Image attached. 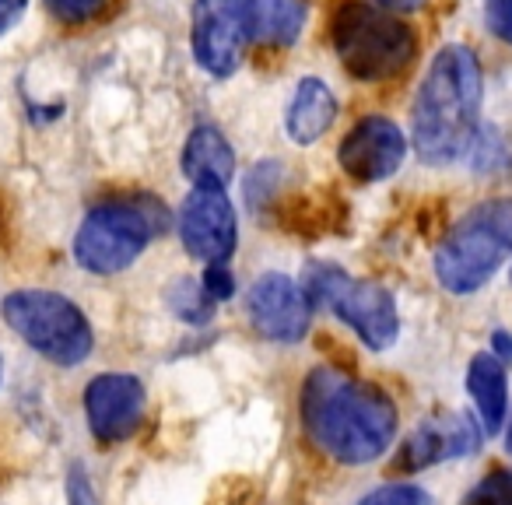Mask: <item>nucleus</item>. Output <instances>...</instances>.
Listing matches in <instances>:
<instances>
[{
  "label": "nucleus",
  "instance_id": "f257e3e1",
  "mask_svg": "<svg viewBox=\"0 0 512 505\" xmlns=\"http://www.w3.org/2000/svg\"><path fill=\"white\" fill-rule=\"evenodd\" d=\"M302 425L327 456L358 467L379 460L393 446L400 414L376 383L320 365L302 386Z\"/></svg>",
  "mask_w": 512,
  "mask_h": 505
},
{
  "label": "nucleus",
  "instance_id": "f03ea898",
  "mask_svg": "<svg viewBox=\"0 0 512 505\" xmlns=\"http://www.w3.org/2000/svg\"><path fill=\"white\" fill-rule=\"evenodd\" d=\"M481 64L474 50L442 46L421 78L411 113V141L425 165H449L474 148L481 116Z\"/></svg>",
  "mask_w": 512,
  "mask_h": 505
},
{
  "label": "nucleus",
  "instance_id": "7ed1b4c3",
  "mask_svg": "<svg viewBox=\"0 0 512 505\" xmlns=\"http://www.w3.org/2000/svg\"><path fill=\"white\" fill-rule=\"evenodd\" d=\"M512 253V197H495L460 214L435 249V278L446 292L474 295Z\"/></svg>",
  "mask_w": 512,
  "mask_h": 505
},
{
  "label": "nucleus",
  "instance_id": "20e7f679",
  "mask_svg": "<svg viewBox=\"0 0 512 505\" xmlns=\"http://www.w3.org/2000/svg\"><path fill=\"white\" fill-rule=\"evenodd\" d=\"M330 39L344 71L369 85L400 78L418 57V36L411 25L362 0H348L334 11Z\"/></svg>",
  "mask_w": 512,
  "mask_h": 505
},
{
  "label": "nucleus",
  "instance_id": "39448f33",
  "mask_svg": "<svg viewBox=\"0 0 512 505\" xmlns=\"http://www.w3.org/2000/svg\"><path fill=\"white\" fill-rule=\"evenodd\" d=\"M165 211L155 197H123L92 207L74 235V260L88 274H120L158 235Z\"/></svg>",
  "mask_w": 512,
  "mask_h": 505
},
{
  "label": "nucleus",
  "instance_id": "423d86ee",
  "mask_svg": "<svg viewBox=\"0 0 512 505\" xmlns=\"http://www.w3.org/2000/svg\"><path fill=\"white\" fill-rule=\"evenodd\" d=\"M0 313L32 351H39L46 362L60 365V369L81 365L95 348L88 316L60 292H43V288L11 292L0 302Z\"/></svg>",
  "mask_w": 512,
  "mask_h": 505
},
{
  "label": "nucleus",
  "instance_id": "0eeeda50",
  "mask_svg": "<svg viewBox=\"0 0 512 505\" xmlns=\"http://www.w3.org/2000/svg\"><path fill=\"white\" fill-rule=\"evenodd\" d=\"M302 288L313 299V306H327L341 323L355 330L362 344L372 351H386L397 344L400 334V313L393 295L376 281L348 278L334 264H309Z\"/></svg>",
  "mask_w": 512,
  "mask_h": 505
},
{
  "label": "nucleus",
  "instance_id": "6e6552de",
  "mask_svg": "<svg viewBox=\"0 0 512 505\" xmlns=\"http://www.w3.org/2000/svg\"><path fill=\"white\" fill-rule=\"evenodd\" d=\"M260 36L256 0H193V57L214 78H228Z\"/></svg>",
  "mask_w": 512,
  "mask_h": 505
},
{
  "label": "nucleus",
  "instance_id": "1a4fd4ad",
  "mask_svg": "<svg viewBox=\"0 0 512 505\" xmlns=\"http://www.w3.org/2000/svg\"><path fill=\"white\" fill-rule=\"evenodd\" d=\"M246 309H249V320H253V330L264 341L299 344L309 334V327H313L316 306L299 281H292L288 274L267 271L249 288Z\"/></svg>",
  "mask_w": 512,
  "mask_h": 505
},
{
  "label": "nucleus",
  "instance_id": "9d476101",
  "mask_svg": "<svg viewBox=\"0 0 512 505\" xmlns=\"http://www.w3.org/2000/svg\"><path fill=\"white\" fill-rule=\"evenodd\" d=\"M179 239L186 253L204 264H228L239 246V221L225 190L193 186V193L179 207Z\"/></svg>",
  "mask_w": 512,
  "mask_h": 505
},
{
  "label": "nucleus",
  "instance_id": "9b49d317",
  "mask_svg": "<svg viewBox=\"0 0 512 505\" xmlns=\"http://www.w3.org/2000/svg\"><path fill=\"white\" fill-rule=\"evenodd\" d=\"M484 428L467 411H435L414 428L393 460V474H418L456 456H470L481 446Z\"/></svg>",
  "mask_w": 512,
  "mask_h": 505
},
{
  "label": "nucleus",
  "instance_id": "f8f14e48",
  "mask_svg": "<svg viewBox=\"0 0 512 505\" xmlns=\"http://www.w3.org/2000/svg\"><path fill=\"white\" fill-rule=\"evenodd\" d=\"M407 137L386 116H365L344 134L337 148V162L358 183H383L404 165Z\"/></svg>",
  "mask_w": 512,
  "mask_h": 505
},
{
  "label": "nucleus",
  "instance_id": "ddd939ff",
  "mask_svg": "<svg viewBox=\"0 0 512 505\" xmlns=\"http://www.w3.org/2000/svg\"><path fill=\"white\" fill-rule=\"evenodd\" d=\"M148 393L137 376L127 372H102L85 386V414L88 428L99 442H123L137 432L144 418Z\"/></svg>",
  "mask_w": 512,
  "mask_h": 505
},
{
  "label": "nucleus",
  "instance_id": "4468645a",
  "mask_svg": "<svg viewBox=\"0 0 512 505\" xmlns=\"http://www.w3.org/2000/svg\"><path fill=\"white\" fill-rule=\"evenodd\" d=\"M183 172L193 186H207V190H225V186L232 183L235 151L218 127H197L186 137Z\"/></svg>",
  "mask_w": 512,
  "mask_h": 505
},
{
  "label": "nucleus",
  "instance_id": "2eb2a0df",
  "mask_svg": "<svg viewBox=\"0 0 512 505\" xmlns=\"http://www.w3.org/2000/svg\"><path fill=\"white\" fill-rule=\"evenodd\" d=\"M467 393L474 400L477 414H481L484 432H502L505 418H509V369H505V362H498L491 351H481V355L470 358Z\"/></svg>",
  "mask_w": 512,
  "mask_h": 505
},
{
  "label": "nucleus",
  "instance_id": "dca6fc26",
  "mask_svg": "<svg viewBox=\"0 0 512 505\" xmlns=\"http://www.w3.org/2000/svg\"><path fill=\"white\" fill-rule=\"evenodd\" d=\"M337 120V99L320 78H302L285 113V130L295 144H316Z\"/></svg>",
  "mask_w": 512,
  "mask_h": 505
},
{
  "label": "nucleus",
  "instance_id": "f3484780",
  "mask_svg": "<svg viewBox=\"0 0 512 505\" xmlns=\"http://www.w3.org/2000/svg\"><path fill=\"white\" fill-rule=\"evenodd\" d=\"M260 4V32L271 43H295L306 22V0H256Z\"/></svg>",
  "mask_w": 512,
  "mask_h": 505
},
{
  "label": "nucleus",
  "instance_id": "a211bd4d",
  "mask_svg": "<svg viewBox=\"0 0 512 505\" xmlns=\"http://www.w3.org/2000/svg\"><path fill=\"white\" fill-rule=\"evenodd\" d=\"M165 306L172 309V316L186 323H211L214 302L207 299V292L200 288V281L193 278H176L165 288Z\"/></svg>",
  "mask_w": 512,
  "mask_h": 505
},
{
  "label": "nucleus",
  "instance_id": "6ab92c4d",
  "mask_svg": "<svg viewBox=\"0 0 512 505\" xmlns=\"http://www.w3.org/2000/svg\"><path fill=\"white\" fill-rule=\"evenodd\" d=\"M358 505H432V495H428L421 484L411 481H390L372 488L369 495L358 498Z\"/></svg>",
  "mask_w": 512,
  "mask_h": 505
},
{
  "label": "nucleus",
  "instance_id": "aec40b11",
  "mask_svg": "<svg viewBox=\"0 0 512 505\" xmlns=\"http://www.w3.org/2000/svg\"><path fill=\"white\" fill-rule=\"evenodd\" d=\"M463 505H512V470L495 467L470 488Z\"/></svg>",
  "mask_w": 512,
  "mask_h": 505
},
{
  "label": "nucleus",
  "instance_id": "412c9836",
  "mask_svg": "<svg viewBox=\"0 0 512 505\" xmlns=\"http://www.w3.org/2000/svg\"><path fill=\"white\" fill-rule=\"evenodd\" d=\"M46 8L64 25H85L106 8V0H46Z\"/></svg>",
  "mask_w": 512,
  "mask_h": 505
},
{
  "label": "nucleus",
  "instance_id": "4be33fe9",
  "mask_svg": "<svg viewBox=\"0 0 512 505\" xmlns=\"http://www.w3.org/2000/svg\"><path fill=\"white\" fill-rule=\"evenodd\" d=\"M200 288H204L207 299L218 306V302H228L235 295V278L228 274L225 264H207L204 278H200Z\"/></svg>",
  "mask_w": 512,
  "mask_h": 505
},
{
  "label": "nucleus",
  "instance_id": "5701e85b",
  "mask_svg": "<svg viewBox=\"0 0 512 505\" xmlns=\"http://www.w3.org/2000/svg\"><path fill=\"white\" fill-rule=\"evenodd\" d=\"M484 22L502 43L512 46V0H484Z\"/></svg>",
  "mask_w": 512,
  "mask_h": 505
},
{
  "label": "nucleus",
  "instance_id": "b1692460",
  "mask_svg": "<svg viewBox=\"0 0 512 505\" xmlns=\"http://www.w3.org/2000/svg\"><path fill=\"white\" fill-rule=\"evenodd\" d=\"M67 505H99L95 488H92V481H88L81 463H74L71 474H67Z\"/></svg>",
  "mask_w": 512,
  "mask_h": 505
},
{
  "label": "nucleus",
  "instance_id": "393cba45",
  "mask_svg": "<svg viewBox=\"0 0 512 505\" xmlns=\"http://www.w3.org/2000/svg\"><path fill=\"white\" fill-rule=\"evenodd\" d=\"M25 8H29V0H0V36L15 29V22L25 15Z\"/></svg>",
  "mask_w": 512,
  "mask_h": 505
},
{
  "label": "nucleus",
  "instance_id": "a878e982",
  "mask_svg": "<svg viewBox=\"0 0 512 505\" xmlns=\"http://www.w3.org/2000/svg\"><path fill=\"white\" fill-rule=\"evenodd\" d=\"M491 348H495L491 355H495L498 362H505V365L512 362V337L505 334V330H495V334H491Z\"/></svg>",
  "mask_w": 512,
  "mask_h": 505
},
{
  "label": "nucleus",
  "instance_id": "bb28decb",
  "mask_svg": "<svg viewBox=\"0 0 512 505\" xmlns=\"http://www.w3.org/2000/svg\"><path fill=\"white\" fill-rule=\"evenodd\" d=\"M425 0H376V8H390V11H418Z\"/></svg>",
  "mask_w": 512,
  "mask_h": 505
},
{
  "label": "nucleus",
  "instance_id": "cd10ccee",
  "mask_svg": "<svg viewBox=\"0 0 512 505\" xmlns=\"http://www.w3.org/2000/svg\"><path fill=\"white\" fill-rule=\"evenodd\" d=\"M505 446H509V453H512V428H509V435H505Z\"/></svg>",
  "mask_w": 512,
  "mask_h": 505
},
{
  "label": "nucleus",
  "instance_id": "c85d7f7f",
  "mask_svg": "<svg viewBox=\"0 0 512 505\" xmlns=\"http://www.w3.org/2000/svg\"><path fill=\"white\" fill-rule=\"evenodd\" d=\"M0 225H4V211H0Z\"/></svg>",
  "mask_w": 512,
  "mask_h": 505
},
{
  "label": "nucleus",
  "instance_id": "c756f323",
  "mask_svg": "<svg viewBox=\"0 0 512 505\" xmlns=\"http://www.w3.org/2000/svg\"><path fill=\"white\" fill-rule=\"evenodd\" d=\"M0 376H4V365H0Z\"/></svg>",
  "mask_w": 512,
  "mask_h": 505
}]
</instances>
